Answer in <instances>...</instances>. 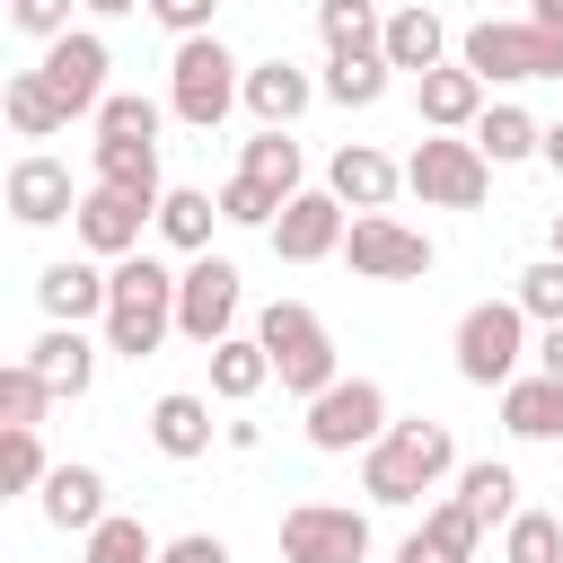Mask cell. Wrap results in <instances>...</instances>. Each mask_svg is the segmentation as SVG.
Here are the masks:
<instances>
[{
  "mask_svg": "<svg viewBox=\"0 0 563 563\" xmlns=\"http://www.w3.org/2000/svg\"><path fill=\"white\" fill-rule=\"evenodd\" d=\"M449 475H457V440H449V422H387V431L361 449V493L387 501V510L422 501V493L449 484Z\"/></svg>",
  "mask_w": 563,
  "mask_h": 563,
  "instance_id": "1",
  "label": "cell"
},
{
  "mask_svg": "<svg viewBox=\"0 0 563 563\" xmlns=\"http://www.w3.org/2000/svg\"><path fill=\"white\" fill-rule=\"evenodd\" d=\"M176 282H185V273H167L158 255H123V264H114V299H106V352L150 361V352L176 334Z\"/></svg>",
  "mask_w": 563,
  "mask_h": 563,
  "instance_id": "2",
  "label": "cell"
},
{
  "mask_svg": "<svg viewBox=\"0 0 563 563\" xmlns=\"http://www.w3.org/2000/svg\"><path fill=\"white\" fill-rule=\"evenodd\" d=\"M255 343L273 352V378L299 396V405H317L343 369H334V334H325V317L308 308V299H273L264 317H255Z\"/></svg>",
  "mask_w": 563,
  "mask_h": 563,
  "instance_id": "3",
  "label": "cell"
},
{
  "mask_svg": "<svg viewBox=\"0 0 563 563\" xmlns=\"http://www.w3.org/2000/svg\"><path fill=\"white\" fill-rule=\"evenodd\" d=\"M229 106H246V79H238L229 44H220V35H185L176 62H167V114L194 123V132H220Z\"/></svg>",
  "mask_w": 563,
  "mask_h": 563,
  "instance_id": "4",
  "label": "cell"
},
{
  "mask_svg": "<svg viewBox=\"0 0 563 563\" xmlns=\"http://www.w3.org/2000/svg\"><path fill=\"white\" fill-rule=\"evenodd\" d=\"M457 62H466L484 88H493V79H563V35L537 26V18H484V26H466Z\"/></svg>",
  "mask_w": 563,
  "mask_h": 563,
  "instance_id": "5",
  "label": "cell"
},
{
  "mask_svg": "<svg viewBox=\"0 0 563 563\" xmlns=\"http://www.w3.org/2000/svg\"><path fill=\"white\" fill-rule=\"evenodd\" d=\"M528 352V308L519 299H475L457 317V378L466 387H510Z\"/></svg>",
  "mask_w": 563,
  "mask_h": 563,
  "instance_id": "6",
  "label": "cell"
},
{
  "mask_svg": "<svg viewBox=\"0 0 563 563\" xmlns=\"http://www.w3.org/2000/svg\"><path fill=\"white\" fill-rule=\"evenodd\" d=\"M405 185H413L422 202H440V211H475V202L493 194V158H484L475 141H449V132H431V141H413V158H405Z\"/></svg>",
  "mask_w": 563,
  "mask_h": 563,
  "instance_id": "7",
  "label": "cell"
},
{
  "mask_svg": "<svg viewBox=\"0 0 563 563\" xmlns=\"http://www.w3.org/2000/svg\"><path fill=\"white\" fill-rule=\"evenodd\" d=\"M387 431V387L378 378H334L317 405H308V449L343 457V449H369Z\"/></svg>",
  "mask_w": 563,
  "mask_h": 563,
  "instance_id": "8",
  "label": "cell"
},
{
  "mask_svg": "<svg viewBox=\"0 0 563 563\" xmlns=\"http://www.w3.org/2000/svg\"><path fill=\"white\" fill-rule=\"evenodd\" d=\"M369 554V519L352 501H299L282 510V563H361Z\"/></svg>",
  "mask_w": 563,
  "mask_h": 563,
  "instance_id": "9",
  "label": "cell"
},
{
  "mask_svg": "<svg viewBox=\"0 0 563 563\" xmlns=\"http://www.w3.org/2000/svg\"><path fill=\"white\" fill-rule=\"evenodd\" d=\"M229 325H238V264L229 255H194L185 282H176V334L211 352V343H229Z\"/></svg>",
  "mask_w": 563,
  "mask_h": 563,
  "instance_id": "10",
  "label": "cell"
},
{
  "mask_svg": "<svg viewBox=\"0 0 563 563\" xmlns=\"http://www.w3.org/2000/svg\"><path fill=\"white\" fill-rule=\"evenodd\" d=\"M343 255H352V273H369V282H422V273H431V238L405 229V220H387V211H361V220L343 229Z\"/></svg>",
  "mask_w": 563,
  "mask_h": 563,
  "instance_id": "11",
  "label": "cell"
},
{
  "mask_svg": "<svg viewBox=\"0 0 563 563\" xmlns=\"http://www.w3.org/2000/svg\"><path fill=\"white\" fill-rule=\"evenodd\" d=\"M44 88L70 106V114H97L106 106V35H88V26H70L62 44H44Z\"/></svg>",
  "mask_w": 563,
  "mask_h": 563,
  "instance_id": "12",
  "label": "cell"
},
{
  "mask_svg": "<svg viewBox=\"0 0 563 563\" xmlns=\"http://www.w3.org/2000/svg\"><path fill=\"white\" fill-rule=\"evenodd\" d=\"M264 238H273V255H282V264H317V255H334V246H343V202H334V194H290V202H282V220H273Z\"/></svg>",
  "mask_w": 563,
  "mask_h": 563,
  "instance_id": "13",
  "label": "cell"
},
{
  "mask_svg": "<svg viewBox=\"0 0 563 563\" xmlns=\"http://www.w3.org/2000/svg\"><path fill=\"white\" fill-rule=\"evenodd\" d=\"M9 220L18 229H53V220H79V202H70V167L62 158H18L9 167Z\"/></svg>",
  "mask_w": 563,
  "mask_h": 563,
  "instance_id": "14",
  "label": "cell"
},
{
  "mask_svg": "<svg viewBox=\"0 0 563 563\" xmlns=\"http://www.w3.org/2000/svg\"><path fill=\"white\" fill-rule=\"evenodd\" d=\"M396 185H405V167H396L387 150H369V141H343V150H334V167H325V194H334V202H352V211H387V202H396Z\"/></svg>",
  "mask_w": 563,
  "mask_h": 563,
  "instance_id": "15",
  "label": "cell"
},
{
  "mask_svg": "<svg viewBox=\"0 0 563 563\" xmlns=\"http://www.w3.org/2000/svg\"><path fill=\"white\" fill-rule=\"evenodd\" d=\"M141 220H158V211H141L132 194H106V185H88V194H79V246H88V255H106V264L141 255Z\"/></svg>",
  "mask_w": 563,
  "mask_h": 563,
  "instance_id": "16",
  "label": "cell"
},
{
  "mask_svg": "<svg viewBox=\"0 0 563 563\" xmlns=\"http://www.w3.org/2000/svg\"><path fill=\"white\" fill-rule=\"evenodd\" d=\"M317 97H325V88H317L299 62H255V70H246V114H255L264 132H290Z\"/></svg>",
  "mask_w": 563,
  "mask_h": 563,
  "instance_id": "17",
  "label": "cell"
},
{
  "mask_svg": "<svg viewBox=\"0 0 563 563\" xmlns=\"http://www.w3.org/2000/svg\"><path fill=\"white\" fill-rule=\"evenodd\" d=\"M35 299H44V317L53 325H88V317H106V299H114V273H97V264H44L35 273Z\"/></svg>",
  "mask_w": 563,
  "mask_h": 563,
  "instance_id": "18",
  "label": "cell"
},
{
  "mask_svg": "<svg viewBox=\"0 0 563 563\" xmlns=\"http://www.w3.org/2000/svg\"><path fill=\"white\" fill-rule=\"evenodd\" d=\"M413 106H422V123H431V132H475V123H484V79H475L466 62H457V70L440 62V70H422V79H413Z\"/></svg>",
  "mask_w": 563,
  "mask_h": 563,
  "instance_id": "19",
  "label": "cell"
},
{
  "mask_svg": "<svg viewBox=\"0 0 563 563\" xmlns=\"http://www.w3.org/2000/svg\"><path fill=\"white\" fill-rule=\"evenodd\" d=\"M26 369H35L53 396H88V378H97V343H88L79 325H44V334L26 343Z\"/></svg>",
  "mask_w": 563,
  "mask_h": 563,
  "instance_id": "20",
  "label": "cell"
},
{
  "mask_svg": "<svg viewBox=\"0 0 563 563\" xmlns=\"http://www.w3.org/2000/svg\"><path fill=\"white\" fill-rule=\"evenodd\" d=\"M44 519H53L62 537H88L97 519H114V510H106V475H97V466H53V475H44Z\"/></svg>",
  "mask_w": 563,
  "mask_h": 563,
  "instance_id": "21",
  "label": "cell"
},
{
  "mask_svg": "<svg viewBox=\"0 0 563 563\" xmlns=\"http://www.w3.org/2000/svg\"><path fill=\"white\" fill-rule=\"evenodd\" d=\"M501 431L510 440H563V378H545V369L510 378L501 387Z\"/></svg>",
  "mask_w": 563,
  "mask_h": 563,
  "instance_id": "22",
  "label": "cell"
},
{
  "mask_svg": "<svg viewBox=\"0 0 563 563\" xmlns=\"http://www.w3.org/2000/svg\"><path fill=\"white\" fill-rule=\"evenodd\" d=\"M378 53H387V70H413V79H422V70H440V53H449L440 9H422V0H413V9H396V18H387V35H378Z\"/></svg>",
  "mask_w": 563,
  "mask_h": 563,
  "instance_id": "23",
  "label": "cell"
},
{
  "mask_svg": "<svg viewBox=\"0 0 563 563\" xmlns=\"http://www.w3.org/2000/svg\"><path fill=\"white\" fill-rule=\"evenodd\" d=\"M97 185H106V194H132L141 211H158V202H167V185H158V141H97Z\"/></svg>",
  "mask_w": 563,
  "mask_h": 563,
  "instance_id": "24",
  "label": "cell"
},
{
  "mask_svg": "<svg viewBox=\"0 0 563 563\" xmlns=\"http://www.w3.org/2000/svg\"><path fill=\"white\" fill-rule=\"evenodd\" d=\"M457 510H466L475 528H510V519H519V475H510L501 457L457 466Z\"/></svg>",
  "mask_w": 563,
  "mask_h": 563,
  "instance_id": "25",
  "label": "cell"
},
{
  "mask_svg": "<svg viewBox=\"0 0 563 563\" xmlns=\"http://www.w3.org/2000/svg\"><path fill=\"white\" fill-rule=\"evenodd\" d=\"M150 440H158V457H202V449H211V405L185 396V387H167V396L150 405Z\"/></svg>",
  "mask_w": 563,
  "mask_h": 563,
  "instance_id": "26",
  "label": "cell"
},
{
  "mask_svg": "<svg viewBox=\"0 0 563 563\" xmlns=\"http://www.w3.org/2000/svg\"><path fill=\"white\" fill-rule=\"evenodd\" d=\"M475 537H484V528H475L457 501H440V510L396 545V563H475Z\"/></svg>",
  "mask_w": 563,
  "mask_h": 563,
  "instance_id": "27",
  "label": "cell"
},
{
  "mask_svg": "<svg viewBox=\"0 0 563 563\" xmlns=\"http://www.w3.org/2000/svg\"><path fill=\"white\" fill-rule=\"evenodd\" d=\"M475 150H484L493 167H519V158H545V123H537L528 106H484V123H475Z\"/></svg>",
  "mask_w": 563,
  "mask_h": 563,
  "instance_id": "28",
  "label": "cell"
},
{
  "mask_svg": "<svg viewBox=\"0 0 563 563\" xmlns=\"http://www.w3.org/2000/svg\"><path fill=\"white\" fill-rule=\"evenodd\" d=\"M264 378H273V352H264L255 334H229V343H211V396H220V405H246V396H264Z\"/></svg>",
  "mask_w": 563,
  "mask_h": 563,
  "instance_id": "29",
  "label": "cell"
},
{
  "mask_svg": "<svg viewBox=\"0 0 563 563\" xmlns=\"http://www.w3.org/2000/svg\"><path fill=\"white\" fill-rule=\"evenodd\" d=\"M211 220H220V194L167 185V202H158V238H167V246H185V255H211Z\"/></svg>",
  "mask_w": 563,
  "mask_h": 563,
  "instance_id": "30",
  "label": "cell"
},
{
  "mask_svg": "<svg viewBox=\"0 0 563 563\" xmlns=\"http://www.w3.org/2000/svg\"><path fill=\"white\" fill-rule=\"evenodd\" d=\"M317 35H325V53H334V62H352V53H378L387 18H378L369 0H317Z\"/></svg>",
  "mask_w": 563,
  "mask_h": 563,
  "instance_id": "31",
  "label": "cell"
},
{
  "mask_svg": "<svg viewBox=\"0 0 563 563\" xmlns=\"http://www.w3.org/2000/svg\"><path fill=\"white\" fill-rule=\"evenodd\" d=\"M0 106H9V123H18L26 141H53V132L70 123V106H62L53 88H44V70H18V79L0 88Z\"/></svg>",
  "mask_w": 563,
  "mask_h": 563,
  "instance_id": "32",
  "label": "cell"
},
{
  "mask_svg": "<svg viewBox=\"0 0 563 563\" xmlns=\"http://www.w3.org/2000/svg\"><path fill=\"white\" fill-rule=\"evenodd\" d=\"M79 563H158V537L114 510V519H97V528L79 537Z\"/></svg>",
  "mask_w": 563,
  "mask_h": 563,
  "instance_id": "33",
  "label": "cell"
},
{
  "mask_svg": "<svg viewBox=\"0 0 563 563\" xmlns=\"http://www.w3.org/2000/svg\"><path fill=\"white\" fill-rule=\"evenodd\" d=\"M238 176L273 185L282 202H290V194H308V185H299V141H290V132H255V141H246V167H238Z\"/></svg>",
  "mask_w": 563,
  "mask_h": 563,
  "instance_id": "34",
  "label": "cell"
},
{
  "mask_svg": "<svg viewBox=\"0 0 563 563\" xmlns=\"http://www.w3.org/2000/svg\"><path fill=\"white\" fill-rule=\"evenodd\" d=\"M334 106H378L387 97V53H352V62H325V79H317Z\"/></svg>",
  "mask_w": 563,
  "mask_h": 563,
  "instance_id": "35",
  "label": "cell"
},
{
  "mask_svg": "<svg viewBox=\"0 0 563 563\" xmlns=\"http://www.w3.org/2000/svg\"><path fill=\"white\" fill-rule=\"evenodd\" d=\"M44 405H53V387L26 361H9L0 369V431H44Z\"/></svg>",
  "mask_w": 563,
  "mask_h": 563,
  "instance_id": "36",
  "label": "cell"
},
{
  "mask_svg": "<svg viewBox=\"0 0 563 563\" xmlns=\"http://www.w3.org/2000/svg\"><path fill=\"white\" fill-rule=\"evenodd\" d=\"M501 563H563V519L554 510H519L501 528Z\"/></svg>",
  "mask_w": 563,
  "mask_h": 563,
  "instance_id": "37",
  "label": "cell"
},
{
  "mask_svg": "<svg viewBox=\"0 0 563 563\" xmlns=\"http://www.w3.org/2000/svg\"><path fill=\"white\" fill-rule=\"evenodd\" d=\"M537 325H563V255H537L528 273H519V290H510Z\"/></svg>",
  "mask_w": 563,
  "mask_h": 563,
  "instance_id": "38",
  "label": "cell"
},
{
  "mask_svg": "<svg viewBox=\"0 0 563 563\" xmlns=\"http://www.w3.org/2000/svg\"><path fill=\"white\" fill-rule=\"evenodd\" d=\"M220 220H238V229H273V220H282V194L255 185V176H229V185H220Z\"/></svg>",
  "mask_w": 563,
  "mask_h": 563,
  "instance_id": "39",
  "label": "cell"
},
{
  "mask_svg": "<svg viewBox=\"0 0 563 563\" xmlns=\"http://www.w3.org/2000/svg\"><path fill=\"white\" fill-rule=\"evenodd\" d=\"M44 475H53L44 466V440L35 431H0V484L9 493H44Z\"/></svg>",
  "mask_w": 563,
  "mask_h": 563,
  "instance_id": "40",
  "label": "cell"
},
{
  "mask_svg": "<svg viewBox=\"0 0 563 563\" xmlns=\"http://www.w3.org/2000/svg\"><path fill=\"white\" fill-rule=\"evenodd\" d=\"M97 141H158V106L150 97H106L97 106Z\"/></svg>",
  "mask_w": 563,
  "mask_h": 563,
  "instance_id": "41",
  "label": "cell"
},
{
  "mask_svg": "<svg viewBox=\"0 0 563 563\" xmlns=\"http://www.w3.org/2000/svg\"><path fill=\"white\" fill-rule=\"evenodd\" d=\"M150 18L185 44V35H211V18H220V0H150Z\"/></svg>",
  "mask_w": 563,
  "mask_h": 563,
  "instance_id": "42",
  "label": "cell"
},
{
  "mask_svg": "<svg viewBox=\"0 0 563 563\" xmlns=\"http://www.w3.org/2000/svg\"><path fill=\"white\" fill-rule=\"evenodd\" d=\"M9 18H18L26 35H44V44L70 35V0H9Z\"/></svg>",
  "mask_w": 563,
  "mask_h": 563,
  "instance_id": "43",
  "label": "cell"
},
{
  "mask_svg": "<svg viewBox=\"0 0 563 563\" xmlns=\"http://www.w3.org/2000/svg\"><path fill=\"white\" fill-rule=\"evenodd\" d=\"M158 563H229V545L194 528V537H167V545H158Z\"/></svg>",
  "mask_w": 563,
  "mask_h": 563,
  "instance_id": "44",
  "label": "cell"
},
{
  "mask_svg": "<svg viewBox=\"0 0 563 563\" xmlns=\"http://www.w3.org/2000/svg\"><path fill=\"white\" fill-rule=\"evenodd\" d=\"M537 369H545V378H563V325H545V334H537Z\"/></svg>",
  "mask_w": 563,
  "mask_h": 563,
  "instance_id": "45",
  "label": "cell"
},
{
  "mask_svg": "<svg viewBox=\"0 0 563 563\" xmlns=\"http://www.w3.org/2000/svg\"><path fill=\"white\" fill-rule=\"evenodd\" d=\"M528 18H537V26H554V35H563V0H528Z\"/></svg>",
  "mask_w": 563,
  "mask_h": 563,
  "instance_id": "46",
  "label": "cell"
},
{
  "mask_svg": "<svg viewBox=\"0 0 563 563\" xmlns=\"http://www.w3.org/2000/svg\"><path fill=\"white\" fill-rule=\"evenodd\" d=\"M79 9H97V18H123V9H150V0H79Z\"/></svg>",
  "mask_w": 563,
  "mask_h": 563,
  "instance_id": "47",
  "label": "cell"
},
{
  "mask_svg": "<svg viewBox=\"0 0 563 563\" xmlns=\"http://www.w3.org/2000/svg\"><path fill=\"white\" fill-rule=\"evenodd\" d=\"M545 167L563 176V123H545Z\"/></svg>",
  "mask_w": 563,
  "mask_h": 563,
  "instance_id": "48",
  "label": "cell"
},
{
  "mask_svg": "<svg viewBox=\"0 0 563 563\" xmlns=\"http://www.w3.org/2000/svg\"><path fill=\"white\" fill-rule=\"evenodd\" d=\"M554 255H563V211H554Z\"/></svg>",
  "mask_w": 563,
  "mask_h": 563,
  "instance_id": "49",
  "label": "cell"
}]
</instances>
